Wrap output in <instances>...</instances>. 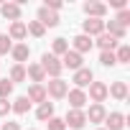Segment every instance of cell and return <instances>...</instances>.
Here are the masks:
<instances>
[{
	"instance_id": "obj_1",
	"label": "cell",
	"mask_w": 130,
	"mask_h": 130,
	"mask_svg": "<svg viewBox=\"0 0 130 130\" xmlns=\"http://www.w3.org/2000/svg\"><path fill=\"white\" fill-rule=\"evenodd\" d=\"M41 69H43V74H48L51 79H59V74H61V61H59L54 54H43V56H41Z\"/></svg>"
},
{
	"instance_id": "obj_2",
	"label": "cell",
	"mask_w": 130,
	"mask_h": 130,
	"mask_svg": "<svg viewBox=\"0 0 130 130\" xmlns=\"http://www.w3.org/2000/svg\"><path fill=\"white\" fill-rule=\"evenodd\" d=\"M67 92H69V84L64 82L61 77H59V79H51V82L46 84V97L61 100V97H67Z\"/></svg>"
},
{
	"instance_id": "obj_3",
	"label": "cell",
	"mask_w": 130,
	"mask_h": 130,
	"mask_svg": "<svg viewBox=\"0 0 130 130\" xmlns=\"http://www.w3.org/2000/svg\"><path fill=\"white\" fill-rule=\"evenodd\" d=\"M64 125L72 127V130H82L87 125V117H84V110H69L67 117H64Z\"/></svg>"
},
{
	"instance_id": "obj_4",
	"label": "cell",
	"mask_w": 130,
	"mask_h": 130,
	"mask_svg": "<svg viewBox=\"0 0 130 130\" xmlns=\"http://www.w3.org/2000/svg\"><path fill=\"white\" fill-rule=\"evenodd\" d=\"M82 31H84V36H100V33H105V21L102 18H87L84 23H82Z\"/></svg>"
},
{
	"instance_id": "obj_5",
	"label": "cell",
	"mask_w": 130,
	"mask_h": 130,
	"mask_svg": "<svg viewBox=\"0 0 130 130\" xmlns=\"http://www.w3.org/2000/svg\"><path fill=\"white\" fill-rule=\"evenodd\" d=\"M72 82L77 84V89H84V87H89V84L94 82V74H92L89 67H82V69L74 72V79H72Z\"/></svg>"
},
{
	"instance_id": "obj_6",
	"label": "cell",
	"mask_w": 130,
	"mask_h": 130,
	"mask_svg": "<svg viewBox=\"0 0 130 130\" xmlns=\"http://www.w3.org/2000/svg\"><path fill=\"white\" fill-rule=\"evenodd\" d=\"M87 100H92L94 105H102L105 100H107V84L105 82H92L89 84V97Z\"/></svg>"
},
{
	"instance_id": "obj_7",
	"label": "cell",
	"mask_w": 130,
	"mask_h": 130,
	"mask_svg": "<svg viewBox=\"0 0 130 130\" xmlns=\"http://www.w3.org/2000/svg\"><path fill=\"white\" fill-rule=\"evenodd\" d=\"M59 61H61V69H72V72L82 69V56H79L77 51H72V48H69L67 54H64Z\"/></svg>"
},
{
	"instance_id": "obj_8",
	"label": "cell",
	"mask_w": 130,
	"mask_h": 130,
	"mask_svg": "<svg viewBox=\"0 0 130 130\" xmlns=\"http://www.w3.org/2000/svg\"><path fill=\"white\" fill-rule=\"evenodd\" d=\"M84 13L87 18H102L107 15V3H97V0H89V3H84Z\"/></svg>"
},
{
	"instance_id": "obj_9",
	"label": "cell",
	"mask_w": 130,
	"mask_h": 130,
	"mask_svg": "<svg viewBox=\"0 0 130 130\" xmlns=\"http://www.w3.org/2000/svg\"><path fill=\"white\" fill-rule=\"evenodd\" d=\"M38 23L43 26V28H54V26H59V13H54V10H48V8H38Z\"/></svg>"
},
{
	"instance_id": "obj_10",
	"label": "cell",
	"mask_w": 130,
	"mask_h": 130,
	"mask_svg": "<svg viewBox=\"0 0 130 130\" xmlns=\"http://www.w3.org/2000/svg\"><path fill=\"white\" fill-rule=\"evenodd\" d=\"M72 46H74L72 51H77V54L82 56V54H87V51H92V46H94V41H92L89 36H84V33H79V36H74V38H72Z\"/></svg>"
},
{
	"instance_id": "obj_11",
	"label": "cell",
	"mask_w": 130,
	"mask_h": 130,
	"mask_svg": "<svg viewBox=\"0 0 130 130\" xmlns=\"http://www.w3.org/2000/svg\"><path fill=\"white\" fill-rule=\"evenodd\" d=\"M0 15L5 21H21V3H3L0 5Z\"/></svg>"
},
{
	"instance_id": "obj_12",
	"label": "cell",
	"mask_w": 130,
	"mask_h": 130,
	"mask_svg": "<svg viewBox=\"0 0 130 130\" xmlns=\"http://www.w3.org/2000/svg\"><path fill=\"white\" fill-rule=\"evenodd\" d=\"M67 97H69L72 110H84V105H87V92L84 89H69Z\"/></svg>"
},
{
	"instance_id": "obj_13",
	"label": "cell",
	"mask_w": 130,
	"mask_h": 130,
	"mask_svg": "<svg viewBox=\"0 0 130 130\" xmlns=\"http://www.w3.org/2000/svg\"><path fill=\"white\" fill-rule=\"evenodd\" d=\"M10 41H23L26 36H28V31H26V23L23 21H15V23H10V28H8V33H5Z\"/></svg>"
},
{
	"instance_id": "obj_14",
	"label": "cell",
	"mask_w": 130,
	"mask_h": 130,
	"mask_svg": "<svg viewBox=\"0 0 130 130\" xmlns=\"http://www.w3.org/2000/svg\"><path fill=\"white\" fill-rule=\"evenodd\" d=\"M84 117H87V122H105L107 110H105V105H92V107L84 112Z\"/></svg>"
},
{
	"instance_id": "obj_15",
	"label": "cell",
	"mask_w": 130,
	"mask_h": 130,
	"mask_svg": "<svg viewBox=\"0 0 130 130\" xmlns=\"http://www.w3.org/2000/svg\"><path fill=\"white\" fill-rule=\"evenodd\" d=\"M125 127V115L122 112H110L105 117V130H122Z\"/></svg>"
},
{
	"instance_id": "obj_16",
	"label": "cell",
	"mask_w": 130,
	"mask_h": 130,
	"mask_svg": "<svg viewBox=\"0 0 130 130\" xmlns=\"http://www.w3.org/2000/svg\"><path fill=\"white\" fill-rule=\"evenodd\" d=\"M94 43H97V46H100L102 51H115V48L120 46V41H117V38H112L110 33H100Z\"/></svg>"
},
{
	"instance_id": "obj_17",
	"label": "cell",
	"mask_w": 130,
	"mask_h": 130,
	"mask_svg": "<svg viewBox=\"0 0 130 130\" xmlns=\"http://www.w3.org/2000/svg\"><path fill=\"white\" fill-rule=\"evenodd\" d=\"M28 102H38V105H43L46 102V87L43 84H31V89H28Z\"/></svg>"
},
{
	"instance_id": "obj_18",
	"label": "cell",
	"mask_w": 130,
	"mask_h": 130,
	"mask_svg": "<svg viewBox=\"0 0 130 130\" xmlns=\"http://www.w3.org/2000/svg\"><path fill=\"white\" fill-rule=\"evenodd\" d=\"M105 33H110L112 38H117V41H122L127 31H125V28H122L120 23H115V21H105Z\"/></svg>"
},
{
	"instance_id": "obj_19",
	"label": "cell",
	"mask_w": 130,
	"mask_h": 130,
	"mask_svg": "<svg viewBox=\"0 0 130 130\" xmlns=\"http://www.w3.org/2000/svg\"><path fill=\"white\" fill-rule=\"evenodd\" d=\"M26 77H31V82H33V84H41V82L46 79V74H43V69H41V64H28Z\"/></svg>"
},
{
	"instance_id": "obj_20",
	"label": "cell",
	"mask_w": 130,
	"mask_h": 130,
	"mask_svg": "<svg viewBox=\"0 0 130 130\" xmlns=\"http://www.w3.org/2000/svg\"><path fill=\"white\" fill-rule=\"evenodd\" d=\"M107 94H112L115 100L122 102V100L127 97V84H125V82H112V87H107Z\"/></svg>"
},
{
	"instance_id": "obj_21",
	"label": "cell",
	"mask_w": 130,
	"mask_h": 130,
	"mask_svg": "<svg viewBox=\"0 0 130 130\" xmlns=\"http://www.w3.org/2000/svg\"><path fill=\"white\" fill-rule=\"evenodd\" d=\"M10 54H13V59H15L18 64H23V61H26V59L31 56V48H28L26 43H15V46L10 48Z\"/></svg>"
},
{
	"instance_id": "obj_22",
	"label": "cell",
	"mask_w": 130,
	"mask_h": 130,
	"mask_svg": "<svg viewBox=\"0 0 130 130\" xmlns=\"http://www.w3.org/2000/svg\"><path fill=\"white\" fill-rule=\"evenodd\" d=\"M36 117H38L41 122H48V120L54 117V102H43V105H38Z\"/></svg>"
},
{
	"instance_id": "obj_23",
	"label": "cell",
	"mask_w": 130,
	"mask_h": 130,
	"mask_svg": "<svg viewBox=\"0 0 130 130\" xmlns=\"http://www.w3.org/2000/svg\"><path fill=\"white\" fill-rule=\"evenodd\" d=\"M10 110H13L15 115H26V112L31 110V102H28V97H26V94H23V97H18V100L10 105Z\"/></svg>"
},
{
	"instance_id": "obj_24",
	"label": "cell",
	"mask_w": 130,
	"mask_h": 130,
	"mask_svg": "<svg viewBox=\"0 0 130 130\" xmlns=\"http://www.w3.org/2000/svg\"><path fill=\"white\" fill-rule=\"evenodd\" d=\"M67 51H69V41H67V38H56V41L51 43V54H54L56 59H59V56H64Z\"/></svg>"
},
{
	"instance_id": "obj_25",
	"label": "cell",
	"mask_w": 130,
	"mask_h": 130,
	"mask_svg": "<svg viewBox=\"0 0 130 130\" xmlns=\"http://www.w3.org/2000/svg\"><path fill=\"white\" fill-rule=\"evenodd\" d=\"M10 82H13V87L18 84V82H26V67L23 64H15V67L10 69V77H8Z\"/></svg>"
},
{
	"instance_id": "obj_26",
	"label": "cell",
	"mask_w": 130,
	"mask_h": 130,
	"mask_svg": "<svg viewBox=\"0 0 130 130\" xmlns=\"http://www.w3.org/2000/svg\"><path fill=\"white\" fill-rule=\"evenodd\" d=\"M115 61H117V64H127V61H130V46H127V43H120V46L115 48Z\"/></svg>"
},
{
	"instance_id": "obj_27",
	"label": "cell",
	"mask_w": 130,
	"mask_h": 130,
	"mask_svg": "<svg viewBox=\"0 0 130 130\" xmlns=\"http://www.w3.org/2000/svg\"><path fill=\"white\" fill-rule=\"evenodd\" d=\"M26 31H28L31 36H36V38H41V36L46 33V28H43L38 21H28V23H26Z\"/></svg>"
},
{
	"instance_id": "obj_28",
	"label": "cell",
	"mask_w": 130,
	"mask_h": 130,
	"mask_svg": "<svg viewBox=\"0 0 130 130\" xmlns=\"http://www.w3.org/2000/svg\"><path fill=\"white\" fill-rule=\"evenodd\" d=\"M13 94V82L5 77V79H0V100H8Z\"/></svg>"
},
{
	"instance_id": "obj_29",
	"label": "cell",
	"mask_w": 130,
	"mask_h": 130,
	"mask_svg": "<svg viewBox=\"0 0 130 130\" xmlns=\"http://www.w3.org/2000/svg\"><path fill=\"white\" fill-rule=\"evenodd\" d=\"M100 64H102V67H115V51H102L100 54Z\"/></svg>"
},
{
	"instance_id": "obj_30",
	"label": "cell",
	"mask_w": 130,
	"mask_h": 130,
	"mask_svg": "<svg viewBox=\"0 0 130 130\" xmlns=\"http://www.w3.org/2000/svg\"><path fill=\"white\" fill-rule=\"evenodd\" d=\"M115 23H120L122 28H127L130 26V10L125 8V10H117V18H115Z\"/></svg>"
},
{
	"instance_id": "obj_31",
	"label": "cell",
	"mask_w": 130,
	"mask_h": 130,
	"mask_svg": "<svg viewBox=\"0 0 130 130\" xmlns=\"http://www.w3.org/2000/svg\"><path fill=\"white\" fill-rule=\"evenodd\" d=\"M10 48H13V41L3 33V36H0V56H3V54H10Z\"/></svg>"
},
{
	"instance_id": "obj_32",
	"label": "cell",
	"mask_w": 130,
	"mask_h": 130,
	"mask_svg": "<svg viewBox=\"0 0 130 130\" xmlns=\"http://www.w3.org/2000/svg\"><path fill=\"white\" fill-rule=\"evenodd\" d=\"M46 125H48V130H67V125H64V120H61V117H51Z\"/></svg>"
},
{
	"instance_id": "obj_33",
	"label": "cell",
	"mask_w": 130,
	"mask_h": 130,
	"mask_svg": "<svg viewBox=\"0 0 130 130\" xmlns=\"http://www.w3.org/2000/svg\"><path fill=\"white\" fill-rule=\"evenodd\" d=\"M43 8H48V10H54V13H56V10L61 8V0H46V3H43Z\"/></svg>"
},
{
	"instance_id": "obj_34",
	"label": "cell",
	"mask_w": 130,
	"mask_h": 130,
	"mask_svg": "<svg viewBox=\"0 0 130 130\" xmlns=\"http://www.w3.org/2000/svg\"><path fill=\"white\" fill-rule=\"evenodd\" d=\"M110 5L117 8V10H125V8H127V0H110Z\"/></svg>"
},
{
	"instance_id": "obj_35",
	"label": "cell",
	"mask_w": 130,
	"mask_h": 130,
	"mask_svg": "<svg viewBox=\"0 0 130 130\" xmlns=\"http://www.w3.org/2000/svg\"><path fill=\"white\" fill-rule=\"evenodd\" d=\"M8 112H10V102H8V100H0V117L8 115Z\"/></svg>"
},
{
	"instance_id": "obj_36",
	"label": "cell",
	"mask_w": 130,
	"mask_h": 130,
	"mask_svg": "<svg viewBox=\"0 0 130 130\" xmlns=\"http://www.w3.org/2000/svg\"><path fill=\"white\" fill-rule=\"evenodd\" d=\"M0 130H21L18 122H5V125H0Z\"/></svg>"
},
{
	"instance_id": "obj_37",
	"label": "cell",
	"mask_w": 130,
	"mask_h": 130,
	"mask_svg": "<svg viewBox=\"0 0 130 130\" xmlns=\"http://www.w3.org/2000/svg\"><path fill=\"white\" fill-rule=\"evenodd\" d=\"M97 130H105V127H97Z\"/></svg>"
}]
</instances>
